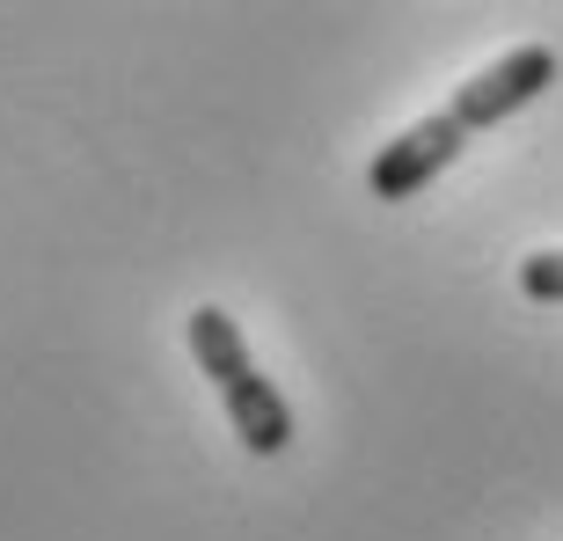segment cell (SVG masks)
<instances>
[{
    "instance_id": "obj_1",
    "label": "cell",
    "mask_w": 563,
    "mask_h": 541,
    "mask_svg": "<svg viewBox=\"0 0 563 541\" xmlns=\"http://www.w3.org/2000/svg\"><path fill=\"white\" fill-rule=\"evenodd\" d=\"M184 336H190L198 374L220 388V410H228L234 439H242L250 454H264V461L286 454V446H292V410H286V396L272 388V374H256L242 322H234L228 308H212V300H206V308H190Z\"/></svg>"
},
{
    "instance_id": "obj_2",
    "label": "cell",
    "mask_w": 563,
    "mask_h": 541,
    "mask_svg": "<svg viewBox=\"0 0 563 541\" xmlns=\"http://www.w3.org/2000/svg\"><path fill=\"white\" fill-rule=\"evenodd\" d=\"M549 88H556V52H549V44H512L505 59H490L483 74H468L446 110H454L461 132H490V125H505L512 110L542 103Z\"/></svg>"
},
{
    "instance_id": "obj_3",
    "label": "cell",
    "mask_w": 563,
    "mask_h": 541,
    "mask_svg": "<svg viewBox=\"0 0 563 541\" xmlns=\"http://www.w3.org/2000/svg\"><path fill=\"white\" fill-rule=\"evenodd\" d=\"M461 146H468V132L454 125V110H432L418 125H402L396 140L366 162V190H374L380 206H402V198H418L432 176H446V168L461 162Z\"/></svg>"
},
{
    "instance_id": "obj_4",
    "label": "cell",
    "mask_w": 563,
    "mask_h": 541,
    "mask_svg": "<svg viewBox=\"0 0 563 541\" xmlns=\"http://www.w3.org/2000/svg\"><path fill=\"white\" fill-rule=\"evenodd\" d=\"M520 292L534 300V308H563V250L520 256Z\"/></svg>"
}]
</instances>
